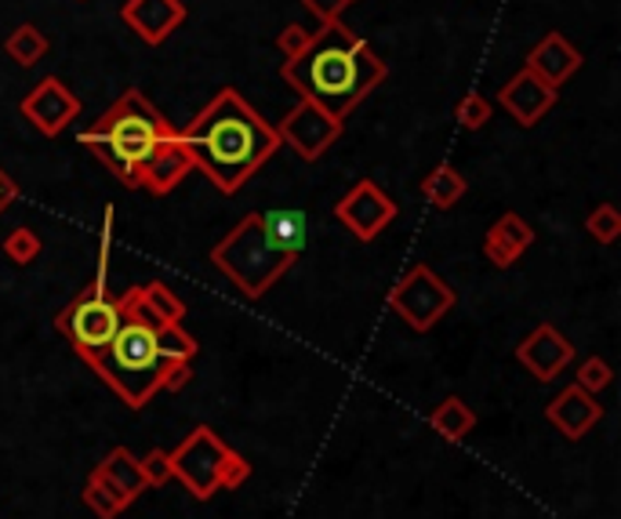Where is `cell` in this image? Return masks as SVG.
Instances as JSON below:
<instances>
[{
    "instance_id": "cell-31",
    "label": "cell",
    "mask_w": 621,
    "mask_h": 519,
    "mask_svg": "<svg viewBox=\"0 0 621 519\" xmlns=\"http://www.w3.org/2000/svg\"><path fill=\"white\" fill-rule=\"evenodd\" d=\"M313 44V30H306L302 22H291V26H284V33H280L277 48L284 51V59H295V55H302Z\"/></svg>"
},
{
    "instance_id": "cell-26",
    "label": "cell",
    "mask_w": 621,
    "mask_h": 519,
    "mask_svg": "<svg viewBox=\"0 0 621 519\" xmlns=\"http://www.w3.org/2000/svg\"><path fill=\"white\" fill-rule=\"evenodd\" d=\"M585 229H589V236L596 244H614L621 236V214L614 204H600L593 208V214L585 219Z\"/></svg>"
},
{
    "instance_id": "cell-22",
    "label": "cell",
    "mask_w": 621,
    "mask_h": 519,
    "mask_svg": "<svg viewBox=\"0 0 621 519\" xmlns=\"http://www.w3.org/2000/svg\"><path fill=\"white\" fill-rule=\"evenodd\" d=\"M48 48H51L48 37H44V33L33 26V22H22V26L4 40V55H8L11 62H19L22 70L37 66L44 55H48Z\"/></svg>"
},
{
    "instance_id": "cell-28",
    "label": "cell",
    "mask_w": 621,
    "mask_h": 519,
    "mask_svg": "<svg viewBox=\"0 0 621 519\" xmlns=\"http://www.w3.org/2000/svg\"><path fill=\"white\" fill-rule=\"evenodd\" d=\"M611 364H607L604 356H589L585 364L578 367V375H574V386H582L585 392H604L607 386H611Z\"/></svg>"
},
{
    "instance_id": "cell-6",
    "label": "cell",
    "mask_w": 621,
    "mask_h": 519,
    "mask_svg": "<svg viewBox=\"0 0 621 519\" xmlns=\"http://www.w3.org/2000/svg\"><path fill=\"white\" fill-rule=\"evenodd\" d=\"M124 309H128V291L113 298L109 291H98L95 284H87L70 306L55 316V331L70 338L77 356L87 364V359H95L113 342L117 327L124 323Z\"/></svg>"
},
{
    "instance_id": "cell-29",
    "label": "cell",
    "mask_w": 621,
    "mask_h": 519,
    "mask_svg": "<svg viewBox=\"0 0 621 519\" xmlns=\"http://www.w3.org/2000/svg\"><path fill=\"white\" fill-rule=\"evenodd\" d=\"M247 480H251V461L230 447L225 450L222 469H219V491H236V487H244Z\"/></svg>"
},
{
    "instance_id": "cell-11",
    "label": "cell",
    "mask_w": 621,
    "mask_h": 519,
    "mask_svg": "<svg viewBox=\"0 0 621 519\" xmlns=\"http://www.w3.org/2000/svg\"><path fill=\"white\" fill-rule=\"evenodd\" d=\"M19 109L44 139H59V134L81 117V98H77L59 76H44L40 84L30 87V95L22 98Z\"/></svg>"
},
{
    "instance_id": "cell-35",
    "label": "cell",
    "mask_w": 621,
    "mask_h": 519,
    "mask_svg": "<svg viewBox=\"0 0 621 519\" xmlns=\"http://www.w3.org/2000/svg\"><path fill=\"white\" fill-rule=\"evenodd\" d=\"M345 4H353V0H345Z\"/></svg>"
},
{
    "instance_id": "cell-1",
    "label": "cell",
    "mask_w": 621,
    "mask_h": 519,
    "mask_svg": "<svg viewBox=\"0 0 621 519\" xmlns=\"http://www.w3.org/2000/svg\"><path fill=\"white\" fill-rule=\"evenodd\" d=\"M81 145L117 175L120 186L150 189L156 197H167L194 172L183 131L139 87H128L103 117L87 123Z\"/></svg>"
},
{
    "instance_id": "cell-16",
    "label": "cell",
    "mask_w": 621,
    "mask_h": 519,
    "mask_svg": "<svg viewBox=\"0 0 621 519\" xmlns=\"http://www.w3.org/2000/svg\"><path fill=\"white\" fill-rule=\"evenodd\" d=\"M527 70L538 73L552 87H563L582 70V51L563 37V33H546L527 55Z\"/></svg>"
},
{
    "instance_id": "cell-14",
    "label": "cell",
    "mask_w": 621,
    "mask_h": 519,
    "mask_svg": "<svg viewBox=\"0 0 621 519\" xmlns=\"http://www.w3.org/2000/svg\"><path fill=\"white\" fill-rule=\"evenodd\" d=\"M120 19L128 22L145 44H164L172 33L186 22V4L183 0H128L120 8Z\"/></svg>"
},
{
    "instance_id": "cell-34",
    "label": "cell",
    "mask_w": 621,
    "mask_h": 519,
    "mask_svg": "<svg viewBox=\"0 0 621 519\" xmlns=\"http://www.w3.org/2000/svg\"><path fill=\"white\" fill-rule=\"evenodd\" d=\"M15 197H19V186L11 182V175H4V167H0V214L15 204Z\"/></svg>"
},
{
    "instance_id": "cell-19",
    "label": "cell",
    "mask_w": 621,
    "mask_h": 519,
    "mask_svg": "<svg viewBox=\"0 0 621 519\" xmlns=\"http://www.w3.org/2000/svg\"><path fill=\"white\" fill-rule=\"evenodd\" d=\"M95 472H98V476H103V480L109 483V487L117 491L128 505L145 491L142 465H139V458H134L128 447H113L109 455H106L103 461H98V469H95Z\"/></svg>"
},
{
    "instance_id": "cell-12",
    "label": "cell",
    "mask_w": 621,
    "mask_h": 519,
    "mask_svg": "<svg viewBox=\"0 0 621 519\" xmlns=\"http://www.w3.org/2000/svg\"><path fill=\"white\" fill-rule=\"evenodd\" d=\"M516 359L524 364L527 375H535L538 381H552L563 375V367L574 359L571 338H563L552 323H538L524 342L516 345Z\"/></svg>"
},
{
    "instance_id": "cell-21",
    "label": "cell",
    "mask_w": 621,
    "mask_h": 519,
    "mask_svg": "<svg viewBox=\"0 0 621 519\" xmlns=\"http://www.w3.org/2000/svg\"><path fill=\"white\" fill-rule=\"evenodd\" d=\"M466 189H469V182L455 172V167H450V164H436L433 172L425 175L422 197H425L433 208L447 211V208H455L461 197H466Z\"/></svg>"
},
{
    "instance_id": "cell-32",
    "label": "cell",
    "mask_w": 621,
    "mask_h": 519,
    "mask_svg": "<svg viewBox=\"0 0 621 519\" xmlns=\"http://www.w3.org/2000/svg\"><path fill=\"white\" fill-rule=\"evenodd\" d=\"M189 381H194V367H189V359H172V367H167V375H164V389L178 392V389H186Z\"/></svg>"
},
{
    "instance_id": "cell-3",
    "label": "cell",
    "mask_w": 621,
    "mask_h": 519,
    "mask_svg": "<svg viewBox=\"0 0 621 519\" xmlns=\"http://www.w3.org/2000/svg\"><path fill=\"white\" fill-rule=\"evenodd\" d=\"M386 73L389 66L378 59V51L367 40H360L342 19L320 22V30H313L309 48L288 59L280 70L298 98H309L342 123L386 81Z\"/></svg>"
},
{
    "instance_id": "cell-27",
    "label": "cell",
    "mask_w": 621,
    "mask_h": 519,
    "mask_svg": "<svg viewBox=\"0 0 621 519\" xmlns=\"http://www.w3.org/2000/svg\"><path fill=\"white\" fill-rule=\"evenodd\" d=\"M455 117H458L461 128L480 131V128H488V120H491V103H488V98H483L480 92H469V95L458 98Z\"/></svg>"
},
{
    "instance_id": "cell-20",
    "label": "cell",
    "mask_w": 621,
    "mask_h": 519,
    "mask_svg": "<svg viewBox=\"0 0 621 519\" xmlns=\"http://www.w3.org/2000/svg\"><path fill=\"white\" fill-rule=\"evenodd\" d=\"M429 425H433V433L444 436L447 444H458V439H466L472 428H477V414H472V408L461 397H447L429 414Z\"/></svg>"
},
{
    "instance_id": "cell-4",
    "label": "cell",
    "mask_w": 621,
    "mask_h": 519,
    "mask_svg": "<svg viewBox=\"0 0 621 519\" xmlns=\"http://www.w3.org/2000/svg\"><path fill=\"white\" fill-rule=\"evenodd\" d=\"M87 367H92L131 411H142L145 403L164 389V375L167 367H172V359L156 345V327H150L134 312L124 309V323L117 327L113 342L95 359H87Z\"/></svg>"
},
{
    "instance_id": "cell-13",
    "label": "cell",
    "mask_w": 621,
    "mask_h": 519,
    "mask_svg": "<svg viewBox=\"0 0 621 519\" xmlns=\"http://www.w3.org/2000/svg\"><path fill=\"white\" fill-rule=\"evenodd\" d=\"M556 95H560V87L546 84L538 73H530L524 66V70L513 73V81L499 92V106L509 113L519 128H535V123L556 106Z\"/></svg>"
},
{
    "instance_id": "cell-8",
    "label": "cell",
    "mask_w": 621,
    "mask_h": 519,
    "mask_svg": "<svg viewBox=\"0 0 621 519\" xmlns=\"http://www.w3.org/2000/svg\"><path fill=\"white\" fill-rule=\"evenodd\" d=\"M225 450L230 444L214 433L211 425H197L183 444H178L172 455V480H178L183 487L194 494L197 502L214 498L219 491V469L225 461Z\"/></svg>"
},
{
    "instance_id": "cell-15",
    "label": "cell",
    "mask_w": 621,
    "mask_h": 519,
    "mask_svg": "<svg viewBox=\"0 0 621 519\" xmlns=\"http://www.w3.org/2000/svg\"><path fill=\"white\" fill-rule=\"evenodd\" d=\"M546 417L556 433H563L567 439H582L600 425L604 408L593 392H585L582 386H567L560 397H552V403L546 408Z\"/></svg>"
},
{
    "instance_id": "cell-23",
    "label": "cell",
    "mask_w": 621,
    "mask_h": 519,
    "mask_svg": "<svg viewBox=\"0 0 621 519\" xmlns=\"http://www.w3.org/2000/svg\"><path fill=\"white\" fill-rule=\"evenodd\" d=\"M84 505H87V509H92L98 519H117L124 509H128V502H124L120 494L113 491L95 469H92V476H87V483H84Z\"/></svg>"
},
{
    "instance_id": "cell-24",
    "label": "cell",
    "mask_w": 621,
    "mask_h": 519,
    "mask_svg": "<svg viewBox=\"0 0 621 519\" xmlns=\"http://www.w3.org/2000/svg\"><path fill=\"white\" fill-rule=\"evenodd\" d=\"M156 345H161V353H164L167 359H194V356L200 353L197 338L186 334L183 323H164V327H156Z\"/></svg>"
},
{
    "instance_id": "cell-18",
    "label": "cell",
    "mask_w": 621,
    "mask_h": 519,
    "mask_svg": "<svg viewBox=\"0 0 621 519\" xmlns=\"http://www.w3.org/2000/svg\"><path fill=\"white\" fill-rule=\"evenodd\" d=\"M262 219L266 240L291 258H298L309 244V219L298 208H277V211H258Z\"/></svg>"
},
{
    "instance_id": "cell-25",
    "label": "cell",
    "mask_w": 621,
    "mask_h": 519,
    "mask_svg": "<svg viewBox=\"0 0 621 519\" xmlns=\"http://www.w3.org/2000/svg\"><path fill=\"white\" fill-rule=\"evenodd\" d=\"M40 236L30 229V225H19V229H11L4 236V255L11 258L15 266H30V262H37V255H40Z\"/></svg>"
},
{
    "instance_id": "cell-17",
    "label": "cell",
    "mask_w": 621,
    "mask_h": 519,
    "mask_svg": "<svg viewBox=\"0 0 621 519\" xmlns=\"http://www.w3.org/2000/svg\"><path fill=\"white\" fill-rule=\"evenodd\" d=\"M530 244H535V229H530L516 211H505L488 229V236H483V255H488L491 266L509 269V266H516V258L524 255Z\"/></svg>"
},
{
    "instance_id": "cell-9",
    "label": "cell",
    "mask_w": 621,
    "mask_h": 519,
    "mask_svg": "<svg viewBox=\"0 0 621 519\" xmlns=\"http://www.w3.org/2000/svg\"><path fill=\"white\" fill-rule=\"evenodd\" d=\"M280 145H291L302 161H320V156L331 150V145L342 139V120H335L331 113L320 109L309 98H302V103L288 113L284 120H280Z\"/></svg>"
},
{
    "instance_id": "cell-2",
    "label": "cell",
    "mask_w": 621,
    "mask_h": 519,
    "mask_svg": "<svg viewBox=\"0 0 621 519\" xmlns=\"http://www.w3.org/2000/svg\"><path fill=\"white\" fill-rule=\"evenodd\" d=\"M194 172H204L219 193H236L280 150V134L241 92L225 87L183 128Z\"/></svg>"
},
{
    "instance_id": "cell-33",
    "label": "cell",
    "mask_w": 621,
    "mask_h": 519,
    "mask_svg": "<svg viewBox=\"0 0 621 519\" xmlns=\"http://www.w3.org/2000/svg\"><path fill=\"white\" fill-rule=\"evenodd\" d=\"M302 4H306L320 22H338L342 19V11L349 8L345 0H302Z\"/></svg>"
},
{
    "instance_id": "cell-10",
    "label": "cell",
    "mask_w": 621,
    "mask_h": 519,
    "mask_svg": "<svg viewBox=\"0 0 621 519\" xmlns=\"http://www.w3.org/2000/svg\"><path fill=\"white\" fill-rule=\"evenodd\" d=\"M335 214L360 244H371L389 222H397L400 208H397V200H392L389 193H382L378 182L360 178V182L335 204Z\"/></svg>"
},
{
    "instance_id": "cell-5",
    "label": "cell",
    "mask_w": 621,
    "mask_h": 519,
    "mask_svg": "<svg viewBox=\"0 0 621 519\" xmlns=\"http://www.w3.org/2000/svg\"><path fill=\"white\" fill-rule=\"evenodd\" d=\"M211 262L244 291V298H262L266 291L295 266V258L277 251V247L266 240L262 219H258L255 211V214H244V222H236L233 233L225 236L222 244H214Z\"/></svg>"
},
{
    "instance_id": "cell-7",
    "label": "cell",
    "mask_w": 621,
    "mask_h": 519,
    "mask_svg": "<svg viewBox=\"0 0 621 519\" xmlns=\"http://www.w3.org/2000/svg\"><path fill=\"white\" fill-rule=\"evenodd\" d=\"M458 306L455 287L444 284L429 266H411L408 273L397 280V287L389 291V309L400 316L411 331L425 334L444 320V316Z\"/></svg>"
},
{
    "instance_id": "cell-30",
    "label": "cell",
    "mask_w": 621,
    "mask_h": 519,
    "mask_svg": "<svg viewBox=\"0 0 621 519\" xmlns=\"http://www.w3.org/2000/svg\"><path fill=\"white\" fill-rule=\"evenodd\" d=\"M139 465H142L145 487H164V483L172 480V458H167V450H150L145 458H139Z\"/></svg>"
}]
</instances>
